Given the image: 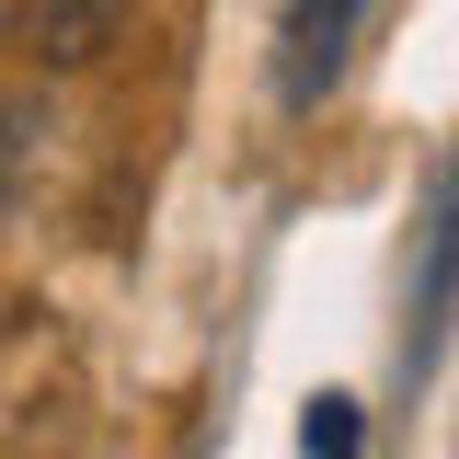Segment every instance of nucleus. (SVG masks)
<instances>
[{"mask_svg": "<svg viewBox=\"0 0 459 459\" xmlns=\"http://www.w3.org/2000/svg\"><path fill=\"white\" fill-rule=\"evenodd\" d=\"M115 47L104 0H0V57L12 69H92Z\"/></svg>", "mask_w": 459, "mask_h": 459, "instance_id": "obj_1", "label": "nucleus"}, {"mask_svg": "<svg viewBox=\"0 0 459 459\" xmlns=\"http://www.w3.org/2000/svg\"><path fill=\"white\" fill-rule=\"evenodd\" d=\"M356 12H368V0H287V23H276V92L287 104H322V92H333Z\"/></svg>", "mask_w": 459, "mask_h": 459, "instance_id": "obj_2", "label": "nucleus"}, {"mask_svg": "<svg viewBox=\"0 0 459 459\" xmlns=\"http://www.w3.org/2000/svg\"><path fill=\"white\" fill-rule=\"evenodd\" d=\"M299 448H310V459H356V402L322 391V402H310V425H299Z\"/></svg>", "mask_w": 459, "mask_h": 459, "instance_id": "obj_3", "label": "nucleus"}, {"mask_svg": "<svg viewBox=\"0 0 459 459\" xmlns=\"http://www.w3.org/2000/svg\"><path fill=\"white\" fill-rule=\"evenodd\" d=\"M12 161H23V138H12V115H0V195H12Z\"/></svg>", "mask_w": 459, "mask_h": 459, "instance_id": "obj_4", "label": "nucleus"}]
</instances>
